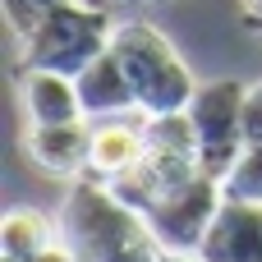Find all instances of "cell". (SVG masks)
I'll list each match as a JSON object with an SVG mask.
<instances>
[{"mask_svg": "<svg viewBox=\"0 0 262 262\" xmlns=\"http://www.w3.org/2000/svg\"><path fill=\"white\" fill-rule=\"evenodd\" d=\"M157 262H203V258H198V253H161Z\"/></svg>", "mask_w": 262, "mask_h": 262, "instance_id": "ac0fdd59", "label": "cell"}, {"mask_svg": "<svg viewBox=\"0 0 262 262\" xmlns=\"http://www.w3.org/2000/svg\"><path fill=\"white\" fill-rule=\"evenodd\" d=\"M32 262H78V258H74V253H69L64 244H51L46 253H37V258H32Z\"/></svg>", "mask_w": 262, "mask_h": 262, "instance_id": "2e32d148", "label": "cell"}, {"mask_svg": "<svg viewBox=\"0 0 262 262\" xmlns=\"http://www.w3.org/2000/svg\"><path fill=\"white\" fill-rule=\"evenodd\" d=\"M111 51L120 55L129 83H134V97H138V115H175V111H189L198 83L189 74V64L180 60V51L170 46V37L143 18H120L115 23V37H111Z\"/></svg>", "mask_w": 262, "mask_h": 262, "instance_id": "7a4b0ae2", "label": "cell"}, {"mask_svg": "<svg viewBox=\"0 0 262 262\" xmlns=\"http://www.w3.org/2000/svg\"><path fill=\"white\" fill-rule=\"evenodd\" d=\"M78 101H83V115L88 120H129L138 115V97H134V83L120 64L115 51H106L101 60H92L78 78Z\"/></svg>", "mask_w": 262, "mask_h": 262, "instance_id": "9c48e42d", "label": "cell"}, {"mask_svg": "<svg viewBox=\"0 0 262 262\" xmlns=\"http://www.w3.org/2000/svg\"><path fill=\"white\" fill-rule=\"evenodd\" d=\"M239 5H244V18L253 28H262V0H239Z\"/></svg>", "mask_w": 262, "mask_h": 262, "instance_id": "e0dca14e", "label": "cell"}, {"mask_svg": "<svg viewBox=\"0 0 262 262\" xmlns=\"http://www.w3.org/2000/svg\"><path fill=\"white\" fill-rule=\"evenodd\" d=\"M129 5H170V0H129Z\"/></svg>", "mask_w": 262, "mask_h": 262, "instance_id": "d6986e66", "label": "cell"}, {"mask_svg": "<svg viewBox=\"0 0 262 262\" xmlns=\"http://www.w3.org/2000/svg\"><path fill=\"white\" fill-rule=\"evenodd\" d=\"M143 134H147V152L170 157V161H193V166H203V157H198V129H193L189 111H175V115H143Z\"/></svg>", "mask_w": 262, "mask_h": 262, "instance_id": "7c38bea8", "label": "cell"}, {"mask_svg": "<svg viewBox=\"0 0 262 262\" xmlns=\"http://www.w3.org/2000/svg\"><path fill=\"white\" fill-rule=\"evenodd\" d=\"M64 5H74V0H0V9H5V23H9V32L23 41L46 14H55V9H64Z\"/></svg>", "mask_w": 262, "mask_h": 262, "instance_id": "5bb4252c", "label": "cell"}, {"mask_svg": "<svg viewBox=\"0 0 262 262\" xmlns=\"http://www.w3.org/2000/svg\"><path fill=\"white\" fill-rule=\"evenodd\" d=\"M203 262H262V207L258 203H239L226 198L203 249Z\"/></svg>", "mask_w": 262, "mask_h": 262, "instance_id": "52a82bcc", "label": "cell"}, {"mask_svg": "<svg viewBox=\"0 0 262 262\" xmlns=\"http://www.w3.org/2000/svg\"><path fill=\"white\" fill-rule=\"evenodd\" d=\"M221 203H226L221 180L193 175L189 184L170 189L157 207H147V230L161 244V253H198L216 212H221Z\"/></svg>", "mask_w": 262, "mask_h": 262, "instance_id": "5b68a950", "label": "cell"}, {"mask_svg": "<svg viewBox=\"0 0 262 262\" xmlns=\"http://www.w3.org/2000/svg\"><path fill=\"white\" fill-rule=\"evenodd\" d=\"M18 101H23L28 124H74V120H88L83 101H78V83L69 74L18 69Z\"/></svg>", "mask_w": 262, "mask_h": 262, "instance_id": "30bf717a", "label": "cell"}, {"mask_svg": "<svg viewBox=\"0 0 262 262\" xmlns=\"http://www.w3.org/2000/svg\"><path fill=\"white\" fill-rule=\"evenodd\" d=\"M88 5H101V9H106V5H111V0H88Z\"/></svg>", "mask_w": 262, "mask_h": 262, "instance_id": "ffe728a7", "label": "cell"}, {"mask_svg": "<svg viewBox=\"0 0 262 262\" xmlns=\"http://www.w3.org/2000/svg\"><path fill=\"white\" fill-rule=\"evenodd\" d=\"M60 244L78 262H157L161 244L147 230V216L111 193L101 180H74L60 207Z\"/></svg>", "mask_w": 262, "mask_h": 262, "instance_id": "6da1fadb", "label": "cell"}, {"mask_svg": "<svg viewBox=\"0 0 262 262\" xmlns=\"http://www.w3.org/2000/svg\"><path fill=\"white\" fill-rule=\"evenodd\" d=\"M51 244H60V226H51L37 207L5 212V221H0V258L5 262H32Z\"/></svg>", "mask_w": 262, "mask_h": 262, "instance_id": "8fae6325", "label": "cell"}, {"mask_svg": "<svg viewBox=\"0 0 262 262\" xmlns=\"http://www.w3.org/2000/svg\"><path fill=\"white\" fill-rule=\"evenodd\" d=\"M23 152L41 175L55 180H83L88 175V152H92V120L74 124H28Z\"/></svg>", "mask_w": 262, "mask_h": 262, "instance_id": "8992f818", "label": "cell"}, {"mask_svg": "<svg viewBox=\"0 0 262 262\" xmlns=\"http://www.w3.org/2000/svg\"><path fill=\"white\" fill-rule=\"evenodd\" d=\"M226 198H239V203H258L262 207V147H244V157L235 161V170L221 180Z\"/></svg>", "mask_w": 262, "mask_h": 262, "instance_id": "4fadbf2b", "label": "cell"}, {"mask_svg": "<svg viewBox=\"0 0 262 262\" xmlns=\"http://www.w3.org/2000/svg\"><path fill=\"white\" fill-rule=\"evenodd\" d=\"M244 143L262 147V83H249L244 92Z\"/></svg>", "mask_w": 262, "mask_h": 262, "instance_id": "9a60e30c", "label": "cell"}, {"mask_svg": "<svg viewBox=\"0 0 262 262\" xmlns=\"http://www.w3.org/2000/svg\"><path fill=\"white\" fill-rule=\"evenodd\" d=\"M111 37H115L111 9L74 0L64 9H55V14H46L18 41V55H23V69H51V74L78 78L92 60H101L111 51Z\"/></svg>", "mask_w": 262, "mask_h": 262, "instance_id": "3957f363", "label": "cell"}, {"mask_svg": "<svg viewBox=\"0 0 262 262\" xmlns=\"http://www.w3.org/2000/svg\"><path fill=\"white\" fill-rule=\"evenodd\" d=\"M244 92H249V83L212 78V83H198V92L189 101V120L198 129L203 175H212V180H226L249 147L244 143Z\"/></svg>", "mask_w": 262, "mask_h": 262, "instance_id": "277c9868", "label": "cell"}, {"mask_svg": "<svg viewBox=\"0 0 262 262\" xmlns=\"http://www.w3.org/2000/svg\"><path fill=\"white\" fill-rule=\"evenodd\" d=\"M147 157V134H143V115L129 120H92V152H88V180H120L124 170H134Z\"/></svg>", "mask_w": 262, "mask_h": 262, "instance_id": "ba28073f", "label": "cell"}]
</instances>
